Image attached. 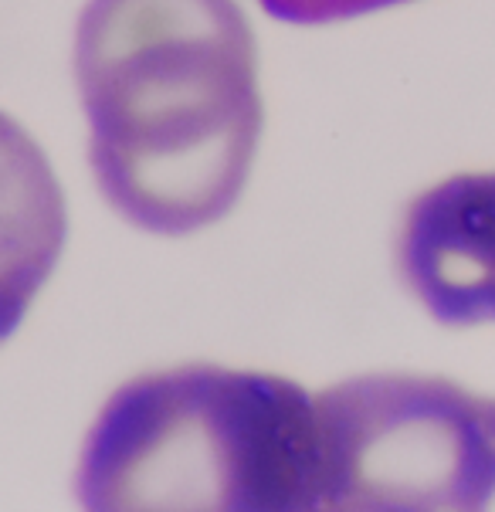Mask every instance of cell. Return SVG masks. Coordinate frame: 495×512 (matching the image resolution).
I'll list each match as a JSON object with an SVG mask.
<instances>
[{"mask_svg": "<svg viewBox=\"0 0 495 512\" xmlns=\"http://www.w3.org/2000/svg\"><path fill=\"white\" fill-rule=\"evenodd\" d=\"M75 85L95 184L119 218L170 238L228 218L265 126L238 0H89Z\"/></svg>", "mask_w": 495, "mask_h": 512, "instance_id": "1", "label": "cell"}, {"mask_svg": "<svg viewBox=\"0 0 495 512\" xmlns=\"http://www.w3.org/2000/svg\"><path fill=\"white\" fill-rule=\"evenodd\" d=\"M85 509H323L316 401L265 370L184 363L126 380L82 441Z\"/></svg>", "mask_w": 495, "mask_h": 512, "instance_id": "2", "label": "cell"}, {"mask_svg": "<svg viewBox=\"0 0 495 512\" xmlns=\"http://www.w3.org/2000/svg\"><path fill=\"white\" fill-rule=\"evenodd\" d=\"M312 401L323 509L458 512L495 499V397L428 373H363Z\"/></svg>", "mask_w": 495, "mask_h": 512, "instance_id": "3", "label": "cell"}, {"mask_svg": "<svg viewBox=\"0 0 495 512\" xmlns=\"http://www.w3.org/2000/svg\"><path fill=\"white\" fill-rule=\"evenodd\" d=\"M397 279L441 326L495 323V170L455 173L404 207Z\"/></svg>", "mask_w": 495, "mask_h": 512, "instance_id": "4", "label": "cell"}, {"mask_svg": "<svg viewBox=\"0 0 495 512\" xmlns=\"http://www.w3.org/2000/svg\"><path fill=\"white\" fill-rule=\"evenodd\" d=\"M68 234L65 194L45 150L0 112V343L55 272Z\"/></svg>", "mask_w": 495, "mask_h": 512, "instance_id": "5", "label": "cell"}, {"mask_svg": "<svg viewBox=\"0 0 495 512\" xmlns=\"http://www.w3.org/2000/svg\"><path fill=\"white\" fill-rule=\"evenodd\" d=\"M268 14L282 17L292 24H329L346 21V17H363L384 7L407 4V0H258Z\"/></svg>", "mask_w": 495, "mask_h": 512, "instance_id": "6", "label": "cell"}]
</instances>
